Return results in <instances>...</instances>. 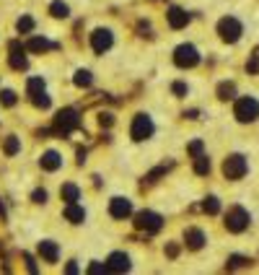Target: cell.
<instances>
[{"instance_id":"cell-1","label":"cell","mask_w":259,"mask_h":275,"mask_svg":"<svg viewBox=\"0 0 259 275\" xmlns=\"http://www.w3.org/2000/svg\"><path fill=\"white\" fill-rule=\"evenodd\" d=\"M153 119H150L145 112H140V114H135V119H132V127H130V135H132V141L135 143H143V141H148L150 135H153Z\"/></svg>"},{"instance_id":"cell-2","label":"cell","mask_w":259,"mask_h":275,"mask_svg":"<svg viewBox=\"0 0 259 275\" xmlns=\"http://www.w3.org/2000/svg\"><path fill=\"white\" fill-rule=\"evenodd\" d=\"M218 34H220V39H223V42L233 44V42H238V39H241L243 26H241V21H238V19L225 16V19H220V21H218Z\"/></svg>"},{"instance_id":"cell-3","label":"cell","mask_w":259,"mask_h":275,"mask_svg":"<svg viewBox=\"0 0 259 275\" xmlns=\"http://www.w3.org/2000/svg\"><path fill=\"white\" fill-rule=\"evenodd\" d=\"M246 172H249V164H246V159H243L241 154H231L223 161V174H225V179H231V182L241 179Z\"/></svg>"},{"instance_id":"cell-4","label":"cell","mask_w":259,"mask_h":275,"mask_svg":"<svg viewBox=\"0 0 259 275\" xmlns=\"http://www.w3.org/2000/svg\"><path fill=\"white\" fill-rule=\"evenodd\" d=\"M238 122H254L259 117V101L254 96H241L236 101V109H233Z\"/></svg>"},{"instance_id":"cell-5","label":"cell","mask_w":259,"mask_h":275,"mask_svg":"<svg viewBox=\"0 0 259 275\" xmlns=\"http://www.w3.org/2000/svg\"><path fill=\"white\" fill-rule=\"evenodd\" d=\"M135 226H138L140 231L156 234V231H161L163 218L158 216V213H153V210H140V213H135Z\"/></svg>"},{"instance_id":"cell-6","label":"cell","mask_w":259,"mask_h":275,"mask_svg":"<svg viewBox=\"0 0 259 275\" xmlns=\"http://www.w3.org/2000/svg\"><path fill=\"white\" fill-rule=\"evenodd\" d=\"M174 63L179 68H194L197 63H200V52H197L192 44H179V47L174 50Z\"/></svg>"},{"instance_id":"cell-7","label":"cell","mask_w":259,"mask_h":275,"mask_svg":"<svg viewBox=\"0 0 259 275\" xmlns=\"http://www.w3.org/2000/svg\"><path fill=\"white\" fill-rule=\"evenodd\" d=\"M249 226V213L243 210V208H231L225 213V228L228 231H233V234H238V231H243V228Z\"/></svg>"},{"instance_id":"cell-8","label":"cell","mask_w":259,"mask_h":275,"mask_svg":"<svg viewBox=\"0 0 259 275\" xmlns=\"http://www.w3.org/2000/svg\"><path fill=\"white\" fill-rule=\"evenodd\" d=\"M78 112L75 109H60L57 112V117H55V130L57 132H63V135H68L70 130H75L78 127Z\"/></svg>"},{"instance_id":"cell-9","label":"cell","mask_w":259,"mask_h":275,"mask_svg":"<svg viewBox=\"0 0 259 275\" xmlns=\"http://www.w3.org/2000/svg\"><path fill=\"white\" fill-rule=\"evenodd\" d=\"M112 44H114V37H112L109 29H96V32L91 34V47H94V52H99V55L112 50Z\"/></svg>"},{"instance_id":"cell-10","label":"cell","mask_w":259,"mask_h":275,"mask_svg":"<svg viewBox=\"0 0 259 275\" xmlns=\"http://www.w3.org/2000/svg\"><path fill=\"white\" fill-rule=\"evenodd\" d=\"M109 216L112 218H119V221H125L132 216V203L127 200V197H112V203H109Z\"/></svg>"},{"instance_id":"cell-11","label":"cell","mask_w":259,"mask_h":275,"mask_svg":"<svg viewBox=\"0 0 259 275\" xmlns=\"http://www.w3.org/2000/svg\"><path fill=\"white\" fill-rule=\"evenodd\" d=\"M24 52H26V50L21 47L19 42H11V57H8V63H11L13 70H26V68H29V60H26Z\"/></svg>"},{"instance_id":"cell-12","label":"cell","mask_w":259,"mask_h":275,"mask_svg":"<svg viewBox=\"0 0 259 275\" xmlns=\"http://www.w3.org/2000/svg\"><path fill=\"white\" fill-rule=\"evenodd\" d=\"M166 19H169V26H171V29H184V26L189 24V13H187L184 8L171 6L169 13H166Z\"/></svg>"},{"instance_id":"cell-13","label":"cell","mask_w":259,"mask_h":275,"mask_svg":"<svg viewBox=\"0 0 259 275\" xmlns=\"http://www.w3.org/2000/svg\"><path fill=\"white\" fill-rule=\"evenodd\" d=\"M106 265H109V272H127L130 270V257L125 252H112L109 259H106Z\"/></svg>"},{"instance_id":"cell-14","label":"cell","mask_w":259,"mask_h":275,"mask_svg":"<svg viewBox=\"0 0 259 275\" xmlns=\"http://www.w3.org/2000/svg\"><path fill=\"white\" fill-rule=\"evenodd\" d=\"M39 166L44 172H57L60 166H63V156H60L57 151H44L42 159H39Z\"/></svg>"},{"instance_id":"cell-15","label":"cell","mask_w":259,"mask_h":275,"mask_svg":"<svg viewBox=\"0 0 259 275\" xmlns=\"http://www.w3.org/2000/svg\"><path fill=\"white\" fill-rule=\"evenodd\" d=\"M39 254L44 262H57V257H60V249H57V244L50 241V239H44L39 241Z\"/></svg>"},{"instance_id":"cell-16","label":"cell","mask_w":259,"mask_h":275,"mask_svg":"<svg viewBox=\"0 0 259 275\" xmlns=\"http://www.w3.org/2000/svg\"><path fill=\"white\" fill-rule=\"evenodd\" d=\"M184 244L189 249H202L205 247V234L200 231V228H187L184 231Z\"/></svg>"},{"instance_id":"cell-17","label":"cell","mask_w":259,"mask_h":275,"mask_svg":"<svg viewBox=\"0 0 259 275\" xmlns=\"http://www.w3.org/2000/svg\"><path fill=\"white\" fill-rule=\"evenodd\" d=\"M65 218L70 221V223H83L86 221V210L81 208V205H75V203H68V208H65Z\"/></svg>"},{"instance_id":"cell-18","label":"cell","mask_w":259,"mask_h":275,"mask_svg":"<svg viewBox=\"0 0 259 275\" xmlns=\"http://www.w3.org/2000/svg\"><path fill=\"white\" fill-rule=\"evenodd\" d=\"M55 44L52 42H47L44 37H34V39H29V44H26V50H32V52H44V50H52Z\"/></svg>"},{"instance_id":"cell-19","label":"cell","mask_w":259,"mask_h":275,"mask_svg":"<svg viewBox=\"0 0 259 275\" xmlns=\"http://www.w3.org/2000/svg\"><path fill=\"white\" fill-rule=\"evenodd\" d=\"M60 195H63V200L65 203H75L81 197V190L73 185V182H68V185H63V190H60Z\"/></svg>"},{"instance_id":"cell-20","label":"cell","mask_w":259,"mask_h":275,"mask_svg":"<svg viewBox=\"0 0 259 275\" xmlns=\"http://www.w3.org/2000/svg\"><path fill=\"white\" fill-rule=\"evenodd\" d=\"M194 174H200V177L210 174V159H207L205 154H200V156H194Z\"/></svg>"},{"instance_id":"cell-21","label":"cell","mask_w":259,"mask_h":275,"mask_svg":"<svg viewBox=\"0 0 259 275\" xmlns=\"http://www.w3.org/2000/svg\"><path fill=\"white\" fill-rule=\"evenodd\" d=\"M50 13H52L55 19H68L70 16V8L63 3V0H55V3L50 6Z\"/></svg>"},{"instance_id":"cell-22","label":"cell","mask_w":259,"mask_h":275,"mask_svg":"<svg viewBox=\"0 0 259 275\" xmlns=\"http://www.w3.org/2000/svg\"><path fill=\"white\" fill-rule=\"evenodd\" d=\"M171 169V164H161L158 169H153L150 174H145V179H143V185H153V182H158V177H163L166 172Z\"/></svg>"},{"instance_id":"cell-23","label":"cell","mask_w":259,"mask_h":275,"mask_svg":"<svg viewBox=\"0 0 259 275\" xmlns=\"http://www.w3.org/2000/svg\"><path fill=\"white\" fill-rule=\"evenodd\" d=\"M73 83L81 86V88H88L91 83H94V75H91L88 70H78V73H75V78H73Z\"/></svg>"},{"instance_id":"cell-24","label":"cell","mask_w":259,"mask_h":275,"mask_svg":"<svg viewBox=\"0 0 259 275\" xmlns=\"http://www.w3.org/2000/svg\"><path fill=\"white\" fill-rule=\"evenodd\" d=\"M3 151H6L8 156H16L19 151H21V143H19V138H16V135H8V138H6V146H3Z\"/></svg>"},{"instance_id":"cell-25","label":"cell","mask_w":259,"mask_h":275,"mask_svg":"<svg viewBox=\"0 0 259 275\" xmlns=\"http://www.w3.org/2000/svg\"><path fill=\"white\" fill-rule=\"evenodd\" d=\"M202 210L207 213V216H215V213L220 210V200H218V197H205V203H202Z\"/></svg>"},{"instance_id":"cell-26","label":"cell","mask_w":259,"mask_h":275,"mask_svg":"<svg viewBox=\"0 0 259 275\" xmlns=\"http://www.w3.org/2000/svg\"><path fill=\"white\" fill-rule=\"evenodd\" d=\"M16 29H19V34L34 32V19H32V16H21V19L16 21Z\"/></svg>"},{"instance_id":"cell-27","label":"cell","mask_w":259,"mask_h":275,"mask_svg":"<svg viewBox=\"0 0 259 275\" xmlns=\"http://www.w3.org/2000/svg\"><path fill=\"white\" fill-rule=\"evenodd\" d=\"M233 94H236V86L233 83H220L218 86V99L228 101V99H233Z\"/></svg>"},{"instance_id":"cell-28","label":"cell","mask_w":259,"mask_h":275,"mask_svg":"<svg viewBox=\"0 0 259 275\" xmlns=\"http://www.w3.org/2000/svg\"><path fill=\"white\" fill-rule=\"evenodd\" d=\"M32 104L37 106V109H50V104H52V101H50V96L44 94V91H39V94L32 96Z\"/></svg>"},{"instance_id":"cell-29","label":"cell","mask_w":259,"mask_h":275,"mask_svg":"<svg viewBox=\"0 0 259 275\" xmlns=\"http://www.w3.org/2000/svg\"><path fill=\"white\" fill-rule=\"evenodd\" d=\"M26 91H29V96H34V94H39V91H44V78H29Z\"/></svg>"},{"instance_id":"cell-30","label":"cell","mask_w":259,"mask_h":275,"mask_svg":"<svg viewBox=\"0 0 259 275\" xmlns=\"http://www.w3.org/2000/svg\"><path fill=\"white\" fill-rule=\"evenodd\" d=\"M88 272H91V275H101V272H109V265H106V262H91V265H88Z\"/></svg>"},{"instance_id":"cell-31","label":"cell","mask_w":259,"mask_h":275,"mask_svg":"<svg viewBox=\"0 0 259 275\" xmlns=\"http://www.w3.org/2000/svg\"><path fill=\"white\" fill-rule=\"evenodd\" d=\"M0 101H3L6 106H13V104H16V94H13V91H0Z\"/></svg>"},{"instance_id":"cell-32","label":"cell","mask_w":259,"mask_h":275,"mask_svg":"<svg viewBox=\"0 0 259 275\" xmlns=\"http://www.w3.org/2000/svg\"><path fill=\"white\" fill-rule=\"evenodd\" d=\"M243 265H249V259L246 257H231V259H228V267H243Z\"/></svg>"},{"instance_id":"cell-33","label":"cell","mask_w":259,"mask_h":275,"mask_svg":"<svg viewBox=\"0 0 259 275\" xmlns=\"http://www.w3.org/2000/svg\"><path fill=\"white\" fill-rule=\"evenodd\" d=\"M171 91H174V94H176V96H187V86H184V83H181V81H176V83L171 86Z\"/></svg>"},{"instance_id":"cell-34","label":"cell","mask_w":259,"mask_h":275,"mask_svg":"<svg viewBox=\"0 0 259 275\" xmlns=\"http://www.w3.org/2000/svg\"><path fill=\"white\" fill-rule=\"evenodd\" d=\"M32 200L39 203V205H44V203H47V192H44V190H37V192L32 195Z\"/></svg>"},{"instance_id":"cell-35","label":"cell","mask_w":259,"mask_h":275,"mask_svg":"<svg viewBox=\"0 0 259 275\" xmlns=\"http://www.w3.org/2000/svg\"><path fill=\"white\" fill-rule=\"evenodd\" d=\"M189 154H192V156H200V154H202V141L189 143Z\"/></svg>"},{"instance_id":"cell-36","label":"cell","mask_w":259,"mask_h":275,"mask_svg":"<svg viewBox=\"0 0 259 275\" xmlns=\"http://www.w3.org/2000/svg\"><path fill=\"white\" fill-rule=\"evenodd\" d=\"M24 259H26V267H29V272H37V262H34V257L29 254V252H24Z\"/></svg>"},{"instance_id":"cell-37","label":"cell","mask_w":259,"mask_h":275,"mask_svg":"<svg viewBox=\"0 0 259 275\" xmlns=\"http://www.w3.org/2000/svg\"><path fill=\"white\" fill-rule=\"evenodd\" d=\"M99 122H101L104 127H109L112 122H114V117H112V114H101V117H99Z\"/></svg>"},{"instance_id":"cell-38","label":"cell","mask_w":259,"mask_h":275,"mask_svg":"<svg viewBox=\"0 0 259 275\" xmlns=\"http://www.w3.org/2000/svg\"><path fill=\"white\" fill-rule=\"evenodd\" d=\"M246 70H249V73H259V60H256V57H254V60H249Z\"/></svg>"},{"instance_id":"cell-39","label":"cell","mask_w":259,"mask_h":275,"mask_svg":"<svg viewBox=\"0 0 259 275\" xmlns=\"http://www.w3.org/2000/svg\"><path fill=\"white\" fill-rule=\"evenodd\" d=\"M166 252H169V257H176L179 249H176V244H169V249H166Z\"/></svg>"},{"instance_id":"cell-40","label":"cell","mask_w":259,"mask_h":275,"mask_svg":"<svg viewBox=\"0 0 259 275\" xmlns=\"http://www.w3.org/2000/svg\"><path fill=\"white\" fill-rule=\"evenodd\" d=\"M197 114H200L197 109H189V112H184V117H189V119H197Z\"/></svg>"},{"instance_id":"cell-41","label":"cell","mask_w":259,"mask_h":275,"mask_svg":"<svg viewBox=\"0 0 259 275\" xmlns=\"http://www.w3.org/2000/svg\"><path fill=\"white\" fill-rule=\"evenodd\" d=\"M68 272H70V275H75V272H78V265L70 262V265H68Z\"/></svg>"}]
</instances>
